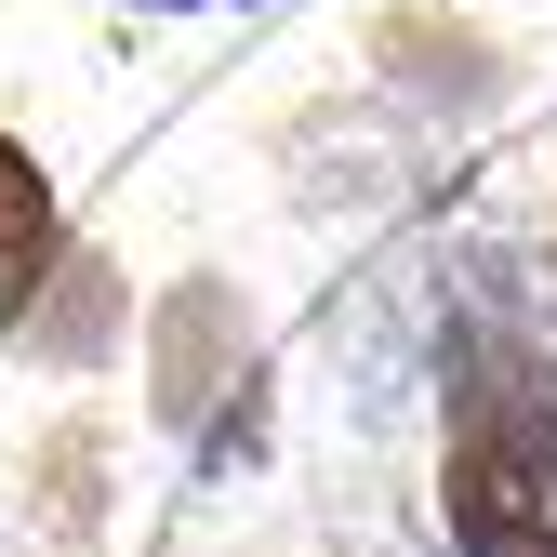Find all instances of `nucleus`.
Wrapping results in <instances>:
<instances>
[{
  "mask_svg": "<svg viewBox=\"0 0 557 557\" xmlns=\"http://www.w3.org/2000/svg\"><path fill=\"white\" fill-rule=\"evenodd\" d=\"M40 239H53V173H40L27 133H0V265L40 252Z\"/></svg>",
  "mask_w": 557,
  "mask_h": 557,
  "instance_id": "obj_6",
  "label": "nucleus"
},
{
  "mask_svg": "<svg viewBox=\"0 0 557 557\" xmlns=\"http://www.w3.org/2000/svg\"><path fill=\"white\" fill-rule=\"evenodd\" d=\"M94 465H107V425H53L40 438V465H27L40 478V531H66V544L94 531Z\"/></svg>",
  "mask_w": 557,
  "mask_h": 557,
  "instance_id": "obj_5",
  "label": "nucleus"
},
{
  "mask_svg": "<svg viewBox=\"0 0 557 557\" xmlns=\"http://www.w3.org/2000/svg\"><path fill=\"white\" fill-rule=\"evenodd\" d=\"M252 306H239V278H173V293L147 306V411L160 425H213V411L252 385Z\"/></svg>",
  "mask_w": 557,
  "mask_h": 557,
  "instance_id": "obj_3",
  "label": "nucleus"
},
{
  "mask_svg": "<svg viewBox=\"0 0 557 557\" xmlns=\"http://www.w3.org/2000/svg\"><path fill=\"white\" fill-rule=\"evenodd\" d=\"M372 81L411 107V120H492L505 94H518V53L492 40V27H465L451 0H398V14L372 27Z\"/></svg>",
  "mask_w": 557,
  "mask_h": 557,
  "instance_id": "obj_4",
  "label": "nucleus"
},
{
  "mask_svg": "<svg viewBox=\"0 0 557 557\" xmlns=\"http://www.w3.org/2000/svg\"><path fill=\"white\" fill-rule=\"evenodd\" d=\"M438 518L451 557H557V345L505 252H465L438 332Z\"/></svg>",
  "mask_w": 557,
  "mask_h": 557,
  "instance_id": "obj_1",
  "label": "nucleus"
},
{
  "mask_svg": "<svg viewBox=\"0 0 557 557\" xmlns=\"http://www.w3.org/2000/svg\"><path fill=\"white\" fill-rule=\"evenodd\" d=\"M133 14H252V0H133Z\"/></svg>",
  "mask_w": 557,
  "mask_h": 557,
  "instance_id": "obj_7",
  "label": "nucleus"
},
{
  "mask_svg": "<svg viewBox=\"0 0 557 557\" xmlns=\"http://www.w3.org/2000/svg\"><path fill=\"white\" fill-rule=\"evenodd\" d=\"M0 332H14L40 372H107L147 319H133V278L94 239H40V252L0 265Z\"/></svg>",
  "mask_w": 557,
  "mask_h": 557,
  "instance_id": "obj_2",
  "label": "nucleus"
}]
</instances>
